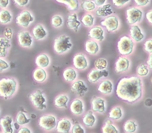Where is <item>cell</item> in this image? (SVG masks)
Masks as SVG:
<instances>
[{"mask_svg": "<svg viewBox=\"0 0 152 133\" xmlns=\"http://www.w3.org/2000/svg\"><path fill=\"white\" fill-rule=\"evenodd\" d=\"M71 91L76 94L82 96L87 91L88 88L81 81H77L75 82L71 86Z\"/></svg>", "mask_w": 152, "mask_h": 133, "instance_id": "obj_12", "label": "cell"}, {"mask_svg": "<svg viewBox=\"0 0 152 133\" xmlns=\"http://www.w3.org/2000/svg\"><path fill=\"white\" fill-rule=\"evenodd\" d=\"M137 73L140 76H145L148 74L149 70L146 66L141 65L137 68Z\"/></svg>", "mask_w": 152, "mask_h": 133, "instance_id": "obj_42", "label": "cell"}, {"mask_svg": "<svg viewBox=\"0 0 152 133\" xmlns=\"http://www.w3.org/2000/svg\"><path fill=\"white\" fill-rule=\"evenodd\" d=\"M10 46L8 38L0 36V57H5L7 54V50Z\"/></svg>", "mask_w": 152, "mask_h": 133, "instance_id": "obj_19", "label": "cell"}, {"mask_svg": "<svg viewBox=\"0 0 152 133\" xmlns=\"http://www.w3.org/2000/svg\"><path fill=\"white\" fill-rule=\"evenodd\" d=\"M9 67L8 64L4 60L0 59V70H2L8 68Z\"/></svg>", "mask_w": 152, "mask_h": 133, "instance_id": "obj_47", "label": "cell"}, {"mask_svg": "<svg viewBox=\"0 0 152 133\" xmlns=\"http://www.w3.org/2000/svg\"><path fill=\"white\" fill-rule=\"evenodd\" d=\"M134 43L129 37L123 36L121 38L118 44L119 52L122 55H128L133 51Z\"/></svg>", "mask_w": 152, "mask_h": 133, "instance_id": "obj_4", "label": "cell"}, {"mask_svg": "<svg viewBox=\"0 0 152 133\" xmlns=\"http://www.w3.org/2000/svg\"><path fill=\"white\" fill-rule=\"evenodd\" d=\"M68 101V99L66 95H60L56 98L54 101L55 106L59 108H67V102Z\"/></svg>", "mask_w": 152, "mask_h": 133, "instance_id": "obj_31", "label": "cell"}, {"mask_svg": "<svg viewBox=\"0 0 152 133\" xmlns=\"http://www.w3.org/2000/svg\"><path fill=\"white\" fill-rule=\"evenodd\" d=\"M147 64L149 65L150 68L152 69V54L150 55V58L147 61Z\"/></svg>", "mask_w": 152, "mask_h": 133, "instance_id": "obj_54", "label": "cell"}, {"mask_svg": "<svg viewBox=\"0 0 152 133\" xmlns=\"http://www.w3.org/2000/svg\"><path fill=\"white\" fill-rule=\"evenodd\" d=\"M9 4V0H0V7L1 8H6Z\"/></svg>", "mask_w": 152, "mask_h": 133, "instance_id": "obj_49", "label": "cell"}, {"mask_svg": "<svg viewBox=\"0 0 152 133\" xmlns=\"http://www.w3.org/2000/svg\"><path fill=\"white\" fill-rule=\"evenodd\" d=\"M134 1L138 6H144L149 2V0H134Z\"/></svg>", "mask_w": 152, "mask_h": 133, "instance_id": "obj_48", "label": "cell"}, {"mask_svg": "<svg viewBox=\"0 0 152 133\" xmlns=\"http://www.w3.org/2000/svg\"><path fill=\"white\" fill-rule=\"evenodd\" d=\"M74 65L78 69H84L87 67V62L82 54H77L74 58Z\"/></svg>", "mask_w": 152, "mask_h": 133, "instance_id": "obj_14", "label": "cell"}, {"mask_svg": "<svg viewBox=\"0 0 152 133\" xmlns=\"http://www.w3.org/2000/svg\"><path fill=\"white\" fill-rule=\"evenodd\" d=\"M127 20L129 24H135L139 22L142 17V12L139 9L133 7L128 9L126 11Z\"/></svg>", "mask_w": 152, "mask_h": 133, "instance_id": "obj_7", "label": "cell"}, {"mask_svg": "<svg viewBox=\"0 0 152 133\" xmlns=\"http://www.w3.org/2000/svg\"><path fill=\"white\" fill-rule=\"evenodd\" d=\"M33 34L35 39L40 40L46 35V33L42 25H37L33 28Z\"/></svg>", "mask_w": 152, "mask_h": 133, "instance_id": "obj_23", "label": "cell"}, {"mask_svg": "<svg viewBox=\"0 0 152 133\" xmlns=\"http://www.w3.org/2000/svg\"><path fill=\"white\" fill-rule=\"evenodd\" d=\"M124 130L128 133H133L136 130V125L133 121H129L124 125Z\"/></svg>", "mask_w": 152, "mask_h": 133, "instance_id": "obj_38", "label": "cell"}, {"mask_svg": "<svg viewBox=\"0 0 152 133\" xmlns=\"http://www.w3.org/2000/svg\"><path fill=\"white\" fill-rule=\"evenodd\" d=\"M63 75L65 80L69 82L74 81L77 76L75 71L72 68L66 70L63 72Z\"/></svg>", "mask_w": 152, "mask_h": 133, "instance_id": "obj_33", "label": "cell"}, {"mask_svg": "<svg viewBox=\"0 0 152 133\" xmlns=\"http://www.w3.org/2000/svg\"><path fill=\"white\" fill-rule=\"evenodd\" d=\"M85 48L86 51L91 54H95L99 50L98 44L94 41H87L86 42Z\"/></svg>", "mask_w": 152, "mask_h": 133, "instance_id": "obj_26", "label": "cell"}, {"mask_svg": "<svg viewBox=\"0 0 152 133\" xmlns=\"http://www.w3.org/2000/svg\"><path fill=\"white\" fill-rule=\"evenodd\" d=\"M142 81L139 78H123L117 86V96L123 100L133 103L142 95Z\"/></svg>", "mask_w": 152, "mask_h": 133, "instance_id": "obj_1", "label": "cell"}, {"mask_svg": "<svg viewBox=\"0 0 152 133\" xmlns=\"http://www.w3.org/2000/svg\"><path fill=\"white\" fill-rule=\"evenodd\" d=\"M145 104L147 107H151L152 105V100L151 99H148L145 102Z\"/></svg>", "mask_w": 152, "mask_h": 133, "instance_id": "obj_53", "label": "cell"}, {"mask_svg": "<svg viewBox=\"0 0 152 133\" xmlns=\"http://www.w3.org/2000/svg\"><path fill=\"white\" fill-rule=\"evenodd\" d=\"M34 20V17L28 10L23 11L16 17V24L23 27H28L30 22Z\"/></svg>", "mask_w": 152, "mask_h": 133, "instance_id": "obj_6", "label": "cell"}, {"mask_svg": "<svg viewBox=\"0 0 152 133\" xmlns=\"http://www.w3.org/2000/svg\"><path fill=\"white\" fill-rule=\"evenodd\" d=\"M12 118L10 117L6 116L4 118H1L0 119V125L4 133L13 132V130L12 127Z\"/></svg>", "mask_w": 152, "mask_h": 133, "instance_id": "obj_17", "label": "cell"}, {"mask_svg": "<svg viewBox=\"0 0 152 133\" xmlns=\"http://www.w3.org/2000/svg\"><path fill=\"white\" fill-rule=\"evenodd\" d=\"M16 122L19 124L22 125L25 124H27L30 122V119H27L26 117V116L24 113L22 112H20L18 116L16 118Z\"/></svg>", "mask_w": 152, "mask_h": 133, "instance_id": "obj_37", "label": "cell"}, {"mask_svg": "<svg viewBox=\"0 0 152 133\" xmlns=\"http://www.w3.org/2000/svg\"><path fill=\"white\" fill-rule=\"evenodd\" d=\"M101 25L105 27L109 32L114 31L118 26V21L115 16H111L106 17L102 21Z\"/></svg>", "mask_w": 152, "mask_h": 133, "instance_id": "obj_9", "label": "cell"}, {"mask_svg": "<svg viewBox=\"0 0 152 133\" xmlns=\"http://www.w3.org/2000/svg\"><path fill=\"white\" fill-rule=\"evenodd\" d=\"M58 2L64 4L68 6L71 10H76L78 8L79 4L77 0H56Z\"/></svg>", "mask_w": 152, "mask_h": 133, "instance_id": "obj_30", "label": "cell"}, {"mask_svg": "<svg viewBox=\"0 0 152 133\" xmlns=\"http://www.w3.org/2000/svg\"><path fill=\"white\" fill-rule=\"evenodd\" d=\"M108 75V72L104 70H93L88 74V80L89 83H94L97 81L102 77H106Z\"/></svg>", "mask_w": 152, "mask_h": 133, "instance_id": "obj_11", "label": "cell"}, {"mask_svg": "<svg viewBox=\"0 0 152 133\" xmlns=\"http://www.w3.org/2000/svg\"><path fill=\"white\" fill-rule=\"evenodd\" d=\"M104 100L100 98L94 97L92 100V108L93 110L96 112H104Z\"/></svg>", "mask_w": 152, "mask_h": 133, "instance_id": "obj_15", "label": "cell"}, {"mask_svg": "<svg viewBox=\"0 0 152 133\" xmlns=\"http://www.w3.org/2000/svg\"><path fill=\"white\" fill-rule=\"evenodd\" d=\"M56 124V119L52 116H43L39 119V126L46 131H50L53 129Z\"/></svg>", "mask_w": 152, "mask_h": 133, "instance_id": "obj_8", "label": "cell"}, {"mask_svg": "<svg viewBox=\"0 0 152 133\" xmlns=\"http://www.w3.org/2000/svg\"><path fill=\"white\" fill-rule=\"evenodd\" d=\"M19 44L22 47H30L32 43V38L28 32L20 31L18 33Z\"/></svg>", "mask_w": 152, "mask_h": 133, "instance_id": "obj_10", "label": "cell"}, {"mask_svg": "<svg viewBox=\"0 0 152 133\" xmlns=\"http://www.w3.org/2000/svg\"><path fill=\"white\" fill-rule=\"evenodd\" d=\"M31 132L28 130V128H26V127H24L22 128V129H20V130L19 132H18V133H30Z\"/></svg>", "mask_w": 152, "mask_h": 133, "instance_id": "obj_55", "label": "cell"}, {"mask_svg": "<svg viewBox=\"0 0 152 133\" xmlns=\"http://www.w3.org/2000/svg\"><path fill=\"white\" fill-rule=\"evenodd\" d=\"M28 98L33 103V105L39 110L46 108L45 99L42 95V92L37 90L34 93L28 95Z\"/></svg>", "mask_w": 152, "mask_h": 133, "instance_id": "obj_5", "label": "cell"}, {"mask_svg": "<svg viewBox=\"0 0 152 133\" xmlns=\"http://www.w3.org/2000/svg\"><path fill=\"white\" fill-rule=\"evenodd\" d=\"M106 0H94L95 4L97 6H101L105 3Z\"/></svg>", "mask_w": 152, "mask_h": 133, "instance_id": "obj_52", "label": "cell"}, {"mask_svg": "<svg viewBox=\"0 0 152 133\" xmlns=\"http://www.w3.org/2000/svg\"><path fill=\"white\" fill-rule=\"evenodd\" d=\"M83 104L79 100H74L70 105V110L72 113L76 115H79L83 113Z\"/></svg>", "mask_w": 152, "mask_h": 133, "instance_id": "obj_20", "label": "cell"}, {"mask_svg": "<svg viewBox=\"0 0 152 133\" xmlns=\"http://www.w3.org/2000/svg\"><path fill=\"white\" fill-rule=\"evenodd\" d=\"M94 18L90 14L85 15L81 19V21L84 25L87 27L92 26L94 24Z\"/></svg>", "mask_w": 152, "mask_h": 133, "instance_id": "obj_36", "label": "cell"}, {"mask_svg": "<svg viewBox=\"0 0 152 133\" xmlns=\"http://www.w3.org/2000/svg\"><path fill=\"white\" fill-rule=\"evenodd\" d=\"M36 64L37 66L41 68L47 67L49 64V58L45 54H42L37 58Z\"/></svg>", "mask_w": 152, "mask_h": 133, "instance_id": "obj_29", "label": "cell"}, {"mask_svg": "<svg viewBox=\"0 0 152 133\" xmlns=\"http://www.w3.org/2000/svg\"><path fill=\"white\" fill-rule=\"evenodd\" d=\"M103 30L100 27H95L91 28L88 33V36L90 38L96 39L100 41L104 40Z\"/></svg>", "mask_w": 152, "mask_h": 133, "instance_id": "obj_16", "label": "cell"}, {"mask_svg": "<svg viewBox=\"0 0 152 133\" xmlns=\"http://www.w3.org/2000/svg\"><path fill=\"white\" fill-rule=\"evenodd\" d=\"M122 116L121 110L119 108L113 109L109 113V118L113 119H119Z\"/></svg>", "mask_w": 152, "mask_h": 133, "instance_id": "obj_35", "label": "cell"}, {"mask_svg": "<svg viewBox=\"0 0 152 133\" xmlns=\"http://www.w3.org/2000/svg\"><path fill=\"white\" fill-rule=\"evenodd\" d=\"M111 121L107 120L105 122V125L103 127L102 132L104 133H118L117 129L112 125Z\"/></svg>", "mask_w": 152, "mask_h": 133, "instance_id": "obj_34", "label": "cell"}, {"mask_svg": "<svg viewBox=\"0 0 152 133\" xmlns=\"http://www.w3.org/2000/svg\"><path fill=\"white\" fill-rule=\"evenodd\" d=\"M46 72L42 68H38L34 71L33 77L35 81L38 82H42L46 78Z\"/></svg>", "mask_w": 152, "mask_h": 133, "instance_id": "obj_28", "label": "cell"}, {"mask_svg": "<svg viewBox=\"0 0 152 133\" xmlns=\"http://www.w3.org/2000/svg\"><path fill=\"white\" fill-rule=\"evenodd\" d=\"M129 60L125 58L120 57L116 63V71L117 73L126 71L129 66Z\"/></svg>", "mask_w": 152, "mask_h": 133, "instance_id": "obj_18", "label": "cell"}, {"mask_svg": "<svg viewBox=\"0 0 152 133\" xmlns=\"http://www.w3.org/2000/svg\"><path fill=\"white\" fill-rule=\"evenodd\" d=\"M29 0H13V1L17 6L23 7L26 5Z\"/></svg>", "mask_w": 152, "mask_h": 133, "instance_id": "obj_43", "label": "cell"}, {"mask_svg": "<svg viewBox=\"0 0 152 133\" xmlns=\"http://www.w3.org/2000/svg\"><path fill=\"white\" fill-rule=\"evenodd\" d=\"M110 7V4H106L100 7L96 12V16L99 17H106L110 15L112 13V11Z\"/></svg>", "mask_w": 152, "mask_h": 133, "instance_id": "obj_27", "label": "cell"}, {"mask_svg": "<svg viewBox=\"0 0 152 133\" xmlns=\"http://www.w3.org/2000/svg\"><path fill=\"white\" fill-rule=\"evenodd\" d=\"M72 133H84V131L81 126L78 124L75 125L72 129Z\"/></svg>", "mask_w": 152, "mask_h": 133, "instance_id": "obj_46", "label": "cell"}, {"mask_svg": "<svg viewBox=\"0 0 152 133\" xmlns=\"http://www.w3.org/2000/svg\"><path fill=\"white\" fill-rule=\"evenodd\" d=\"M12 19V15L10 11L5 9L0 10V23L6 24L10 23Z\"/></svg>", "mask_w": 152, "mask_h": 133, "instance_id": "obj_25", "label": "cell"}, {"mask_svg": "<svg viewBox=\"0 0 152 133\" xmlns=\"http://www.w3.org/2000/svg\"><path fill=\"white\" fill-rule=\"evenodd\" d=\"M68 26L71 29L75 30L76 32L77 31L79 26L80 25V22L77 20V16L76 13L68 16Z\"/></svg>", "mask_w": 152, "mask_h": 133, "instance_id": "obj_21", "label": "cell"}, {"mask_svg": "<svg viewBox=\"0 0 152 133\" xmlns=\"http://www.w3.org/2000/svg\"></svg>", "mask_w": 152, "mask_h": 133, "instance_id": "obj_57", "label": "cell"}, {"mask_svg": "<svg viewBox=\"0 0 152 133\" xmlns=\"http://www.w3.org/2000/svg\"><path fill=\"white\" fill-rule=\"evenodd\" d=\"M130 34L131 37L136 42H139L144 38V35L140 28L137 26H133L130 30Z\"/></svg>", "mask_w": 152, "mask_h": 133, "instance_id": "obj_22", "label": "cell"}, {"mask_svg": "<svg viewBox=\"0 0 152 133\" xmlns=\"http://www.w3.org/2000/svg\"><path fill=\"white\" fill-rule=\"evenodd\" d=\"M112 90V84L108 80L103 81L98 86V91L102 93L108 94L110 93Z\"/></svg>", "mask_w": 152, "mask_h": 133, "instance_id": "obj_24", "label": "cell"}, {"mask_svg": "<svg viewBox=\"0 0 152 133\" xmlns=\"http://www.w3.org/2000/svg\"><path fill=\"white\" fill-rule=\"evenodd\" d=\"M95 65L98 69L102 70L106 68L107 62L104 59H98L95 62Z\"/></svg>", "mask_w": 152, "mask_h": 133, "instance_id": "obj_40", "label": "cell"}, {"mask_svg": "<svg viewBox=\"0 0 152 133\" xmlns=\"http://www.w3.org/2000/svg\"><path fill=\"white\" fill-rule=\"evenodd\" d=\"M16 82L13 78H3L0 80V96L7 99L10 97L16 90Z\"/></svg>", "mask_w": 152, "mask_h": 133, "instance_id": "obj_2", "label": "cell"}, {"mask_svg": "<svg viewBox=\"0 0 152 133\" xmlns=\"http://www.w3.org/2000/svg\"><path fill=\"white\" fill-rule=\"evenodd\" d=\"M95 121V118L93 116V112L90 111L85 115L83 118V123L88 126H93Z\"/></svg>", "mask_w": 152, "mask_h": 133, "instance_id": "obj_32", "label": "cell"}, {"mask_svg": "<svg viewBox=\"0 0 152 133\" xmlns=\"http://www.w3.org/2000/svg\"><path fill=\"white\" fill-rule=\"evenodd\" d=\"M81 6L82 9L88 11L94 10L95 8V4L93 2L89 1L83 2Z\"/></svg>", "mask_w": 152, "mask_h": 133, "instance_id": "obj_39", "label": "cell"}, {"mask_svg": "<svg viewBox=\"0 0 152 133\" xmlns=\"http://www.w3.org/2000/svg\"><path fill=\"white\" fill-rule=\"evenodd\" d=\"M5 36L7 37L8 39H10L11 38L12 35V31L10 28H6L4 33Z\"/></svg>", "mask_w": 152, "mask_h": 133, "instance_id": "obj_50", "label": "cell"}, {"mask_svg": "<svg viewBox=\"0 0 152 133\" xmlns=\"http://www.w3.org/2000/svg\"><path fill=\"white\" fill-rule=\"evenodd\" d=\"M14 126H15V128H16V130H18V129L19 128V124H18V123H15L14 124Z\"/></svg>", "mask_w": 152, "mask_h": 133, "instance_id": "obj_56", "label": "cell"}, {"mask_svg": "<svg viewBox=\"0 0 152 133\" xmlns=\"http://www.w3.org/2000/svg\"><path fill=\"white\" fill-rule=\"evenodd\" d=\"M63 20L61 17L58 16L53 17L52 19V25L55 27H58L62 25Z\"/></svg>", "mask_w": 152, "mask_h": 133, "instance_id": "obj_41", "label": "cell"}, {"mask_svg": "<svg viewBox=\"0 0 152 133\" xmlns=\"http://www.w3.org/2000/svg\"><path fill=\"white\" fill-rule=\"evenodd\" d=\"M145 15L147 20L152 24V10L146 12Z\"/></svg>", "mask_w": 152, "mask_h": 133, "instance_id": "obj_51", "label": "cell"}, {"mask_svg": "<svg viewBox=\"0 0 152 133\" xmlns=\"http://www.w3.org/2000/svg\"><path fill=\"white\" fill-rule=\"evenodd\" d=\"M72 46L70 38L66 36H61L54 40V49L57 53H63L69 49Z\"/></svg>", "mask_w": 152, "mask_h": 133, "instance_id": "obj_3", "label": "cell"}, {"mask_svg": "<svg viewBox=\"0 0 152 133\" xmlns=\"http://www.w3.org/2000/svg\"><path fill=\"white\" fill-rule=\"evenodd\" d=\"M145 49L149 53H152V40L146 41L144 44Z\"/></svg>", "mask_w": 152, "mask_h": 133, "instance_id": "obj_44", "label": "cell"}, {"mask_svg": "<svg viewBox=\"0 0 152 133\" xmlns=\"http://www.w3.org/2000/svg\"><path fill=\"white\" fill-rule=\"evenodd\" d=\"M129 1L130 0H112L113 4L117 7L123 6L125 3Z\"/></svg>", "mask_w": 152, "mask_h": 133, "instance_id": "obj_45", "label": "cell"}, {"mask_svg": "<svg viewBox=\"0 0 152 133\" xmlns=\"http://www.w3.org/2000/svg\"><path fill=\"white\" fill-rule=\"evenodd\" d=\"M71 127V124L67 119H62L57 123V131L58 132L68 133L69 132Z\"/></svg>", "mask_w": 152, "mask_h": 133, "instance_id": "obj_13", "label": "cell"}]
</instances>
